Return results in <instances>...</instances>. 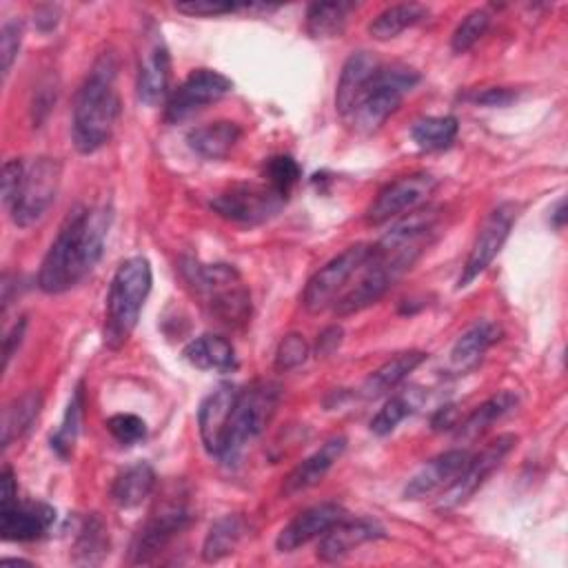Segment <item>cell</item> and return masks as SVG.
<instances>
[{"mask_svg": "<svg viewBox=\"0 0 568 568\" xmlns=\"http://www.w3.org/2000/svg\"><path fill=\"white\" fill-rule=\"evenodd\" d=\"M242 138V126L231 120H215L189 131L186 142L204 160H222Z\"/></svg>", "mask_w": 568, "mask_h": 568, "instance_id": "cb8c5ba5", "label": "cell"}, {"mask_svg": "<svg viewBox=\"0 0 568 568\" xmlns=\"http://www.w3.org/2000/svg\"><path fill=\"white\" fill-rule=\"evenodd\" d=\"M488 24H490V13L486 9H473L455 27L450 36V49L455 53H466L486 33Z\"/></svg>", "mask_w": 568, "mask_h": 568, "instance_id": "74e56055", "label": "cell"}, {"mask_svg": "<svg viewBox=\"0 0 568 568\" xmlns=\"http://www.w3.org/2000/svg\"><path fill=\"white\" fill-rule=\"evenodd\" d=\"M342 335H344L342 326L324 328L320 339H317V355H328L331 351H335L339 346V342H342Z\"/></svg>", "mask_w": 568, "mask_h": 568, "instance_id": "7dc6e473", "label": "cell"}, {"mask_svg": "<svg viewBox=\"0 0 568 568\" xmlns=\"http://www.w3.org/2000/svg\"><path fill=\"white\" fill-rule=\"evenodd\" d=\"M459 131L455 115H426L413 122L410 138L422 151H442L448 149Z\"/></svg>", "mask_w": 568, "mask_h": 568, "instance_id": "e575fe53", "label": "cell"}, {"mask_svg": "<svg viewBox=\"0 0 568 568\" xmlns=\"http://www.w3.org/2000/svg\"><path fill=\"white\" fill-rule=\"evenodd\" d=\"M38 16L40 18H36V22L40 24V29H53L55 27V22H58V9H53V7H42L40 11H38Z\"/></svg>", "mask_w": 568, "mask_h": 568, "instance_id": "c3c4849f", "label": "cell"}, {"mask_svg": "<svg viewBox=\"0 0 568 568\" xmlns=\"http://www.w3.org/2000/svg\"><path fill=\"white\" fill-rule=\"evenodd\" d=\"M244 530H246V519L240 513L222 515L220 519H215L204 537L202 559L206 564H213L231 555L240 544V539L244 537Z\"/></svg>", "mask_w": 568, "mask_h": 568, "instance_id": "f1b7e54d", "label": "cell"}, {"mask_svg": "<svg viewBox=\"0 0 568 568\" xmlns=\"http://www.w3.org/2000/svg\"><path fill=\"white\" fill-rule=\"evenodd\" d=\"M231 91L233 82L224 73L213 69H195L171 91L164 106V120L169 124H178L206 104L222 100Z\"/></svg>", "mask_w": 568, "mask_h": 568, "instance_id": "5bb4252c", "label": "cell"}, {"mask_svg": "<svg viewBox=\"0 0 568 568\" xmlns=\"http://www.w3.org/2000/svg\"><path fill=\"white\" fill-rule=\"evenodd\" d=\"M153 284L151 264L142 255L126 257L113 273L109 295H106V313H104V346L111 351L122 348L133 328L138 326L140 311L144 300L149 297Z\"/></svg>", "mask_w": 568, "mask_h": 568, "instance_id": "277c9868", "label": "cell"}, {"mask_svg": "<svg viewBox=\"0 0 568 568\" xmlns=\"http://www.w3.org/2000/svg\"><path fill=\"white\" fill-rule=\"evenodd\" d=\"M62 180V164L55 158H36L27 164L22 186L9 206L11 220L20 229H29L44 217L49 206L55 202Z\"/></svg>", "mask_w": 568, "mask_h": 568, "instance_id": "9c48e42d", "label": "cell"}, {"mask_svg": "<svg viewBox=\"0 0 568 568\" xmlns=\"http://www.w3.org/2000/svg\"><path fill=\"white\" fill-rule=\"evenodd\" d=\"M262 175H264L266 184H271L273 189H277L284 195H291L293 186L302 178V169L291 155H273L264 162Z\"/></svg>", "mask_w": 568, "mask_h": 568, "instance_id": "8d00e7d4", "label": "cell"}, {"mask_svg": "<svg viewBox=\"0 0 568 568\" xmlns=\"http://www.w3.org/2000/svg\"><path fill=\"white\" fill-rule=\"evenodd\" d=\"M386 532L384 528L373 519H342L335 526H331L317 544V559L324 564H335L344 559L348 552H353L357 546L382 539Z\"/></svg>", "mask_w": 568, "mask_h": 568, "instance_id": "ffe728a7", "label": "cell"}, {"mask_svg": "<svg viewBox=\"0 0 568 568\" xmlns=\"http://www.w3.org/2000/svg\"><path fill=\"white\" fill-rule=\"evenodd\" d=\"M348 439L344 435H335L326 439L317 450H313L306 459H302L286 477L282 484V495L293 497L297 493H304L320 484L324 475L333 468V464L344 455Z\"/></svg>", "mask_w": 568, "mask_h": 568, "instance_id": "44dd1931", "label": "cell"}, {"mask_svg": "<svg viewBox=\"0 0 568 568\" xmlns=\"http://www.w3.org/2000/svg\"><path fill=\"white\" fill-rule=\"evenodd\" d=\"M82 415H84V388L82 384H78L69 397L60 426L51 435V450L64 462L73 455V448L82 428Z\"/></svg>", "mask_w": 568, "mask_h": 568, "instance_id": "836d02e7", "label": "cell"}, {"mask_svg": "<svg viewBox=\"0 0 568 568\" xmlns=\"http://www.w3.org/2000/svg\"><path fill=\"white\" fill-rule=\"evenodd\" d=\"M470 102L475 104H484V106H506L510 104L517 93L508 87H488V89H481V91H475L470 95H466Z\"/></svg>", "mask_w": 568, "mask_h": 568, "instance_id": "ee69618b", "label": "cell"}, {"mask_svg": "<svg viewBox=\"0 0 568 568\" xmlns=\"http://www.w3.org/2000/svg\"><path fill=\"white\" fill-rule=\"evenodd\" d=\"M371 253V244L357 242L328 260L320 271L311 275L304 286L302 304L308 313H322L333 306L346 291L348 282L359 275Z\"/></svg>", "mask_w": 568, "mask_h": 568, "instance_id": "ba28073f", "label": "cell"}, {"mask_svg": "<svg viewBox=\"0 0 568 568\" xmlns=\"http://www.w3.org/2000/svg\"><path fill=\"white\" fill-rule=\"evenodd\" d=\"M40 408H42V395L38 390H27L4 406L2 448H9L16 439H20L31 428V424L40 415Z\"/></svg>", "mask_w": 568, "mask_h": 568, "instance_id": "f546056e", "label": "cell"}, {"mask_svg": "<svg viewBox=\"0 0 568 568\" xmlns=\"http://www.w3.org/2000/svg\"><path fill=\"white\" fill-rule=\"evenodd\" d=\"M155 470L149 462H135L129 464L124 470H120L111 484V499L120 508H135L146 497H151L155 488Z\"/></svg>", "mask_w": 568, "mask_h": 568, "instance_id": "4316f807", "label": "cell"}, {"mask_svg": "<svg viewBox=\"0 0 568 568\" xmlns=\"http://www.w3.org/2000/svg\"><path fill=\"white\" fill-rule=\"evenodd\" d=\"M171 82V55L155 22H146L140 36L138 51V100L146 106H155L166 93Z\"/></svg>", "mask_w": 568, "mask_h": 568, "instance_id": "4fadbf2b", "label": "cell"}, {"mask_svg": "<svg viewBox=\"0 0 568 568\" xmlns=\"http://www.w3.org/2000/svg\"><path fill=\"white\" fill-rule=\"evenodd\" d=\"M346 517V508L335 501H322L297 513L277 535L275 548L280 552H293L300 546L322 537L331 526Z\"/></svg>", "mask_w": 568, "mask_h": 568, "instance_id": "e0dca14e", "label": "cell"}, {"mask_svg": "<svg viewBox=\"0 0 568 568\" xmlns=\"http://www.w3.org/2000/svg\"><path fill=\"white\" fill-rule=\"evenodd\" d=\"M237 386L231 382L220 384L215 390H211L197 410V428H200V439L204 444V450L211 457H217L222 450V439L224 430L229 424V415L233 410L235 397H237Z\"/></svg>", "mask_w": 568, "mask_h": 568, "instance_id": "d6986e66", "label": "cell"}, {"mask_svg": "<svg viewBox=\"0 0 568 568\" xmlns=\"http://www.w3.org/2000/svg\"><path fill=\"white\" fill-rule=\"evenodd\" d=\"M517 442H519L517 435L504 433V435H497L493 442H488L477 455H470L457 481L442 495V508H457L466 504L488 481V477L504 464V459L513 453Z\"/></svg>", "mask_w": 568, "mask_h": 568, "instance_id": "9a60e30c", "label": "cell"}, {"mask_svg": "<svg viewBox=\"0 0 568 568\" xmlns=\"http://www.w3.org/2000/svg\"><path fill=\"white\" fill-rule=\"evenodd\" d=\"M428 16V9L424 4L417 2H399V4H390L384 11H379L371 24H368V33L375 40H393L397 38L402 31L415 27L417 22H422Z\"/></svg>", "mask_w": 568, "mask_h": 568, "instance_id": "4dcf8cb0", "label": "cell"}, {"mask_svg": "<svg viewBox=\"0 0 568 568\" xmlns=\"http://www.w3.org/2000/svg\"><path fill=\"white\" fill-rule=\"evenodd\" d=\"M111 226L109 206H75L42 257L38 286L49 295L80 284L100 262Z\"/></svg>", "mask_w": 568, "mask_h": 568, "instance_id": "6da1fadb", "label": "cell"}, {"mask_svg": "<svg viewBox=\"0 0 568 568\" xmlns=\"http://www.w3.org/2000/svg\"><path fill=\"white\" fill-rule=\"evenodd\" d=\"M382 67V60L371 51H355L342 67L337 89H335V109L342 118H348L357 100L371 84L373 75Z\"/></svg>", "mask_w": 568, "mask_h": 568, "instance_id": "7402d4cb", "label": "cell"}, {"mask_svg": "<svg viewBox=\"0 0 568 568\" xmlns=\"http://www.w3.org/2000/svg\"><path fill=\"white\" fill-rule=\"evenodd\" d=\"M24 328H27V320L20 317V320L7 331L4 339H2V359H4V368L9 366L13 353L18 351V346H20V342H22V337H24Z\"/></svg>", "mask_w": 568, "mask_h": 568, "instance_id": "f6af8a7d", "label": "cell"}, {"mask_svg": "<svg viewBox=\"0 0 568 568\" xmlns=\"http://www.w3.org/2000/svg\"><path fill=\"white\" fill-rule=\"evenodd\" d=\"M22 33H24V27H22V20L18 18H9L2 22V29H0V58H2V78L7 80L11 67H13V60L18 55V49H20V42H22Z\"/></svg>", "mask_w": 568, "mask_h": 568, "instance_id": "60d3db41", "label": "cell"}, {"mask_svg": "<svg viewBox=\"0 0 568 568\" xmlns=\"http://www.w3.org/2000/svg\"><path fill=\"white\" fill-rule=\"evenodd\" d=\"M286 202L288 195L266 182H240L217 193L211 200V209L235 224H262L275 217Z\"/></svg>", "mask_w": 568, "mask_h": 568, "instance_id": "30bf717a", "label": "cell"}, {"mask_svg": "<svg viewBox=\"0 0 568 568\" xmlns=\"http://www.w3.org/2000/svg\"><path fill=\"white\" fill-rule=\"evenodd\" d=\"M24 171H27V164L18 158H11L4 162L2 166V204L9 209L22 186V180H24Z\"/></svg>", "mask_w": 568, "mask_h": 568, "instance_id": "7bdbcfd3", "label": "cell"}, {"mask_svg": "<svg viewBox=\"0 0 568 568\" xmlns=\"http://www.w3.org/2000/svg\"><path fill=\"white\" fill-rule=\"evenodd\" d=\"M282 388L271 379H255L237 390L233 410L222 439V450L217 455L224 464H237L251 442H255L268 422L273 419L280 404Z\"/></svg>", "mask_w": 568, "mask_h": 568, "instance_id": "5b68a950", "label": "cell"}, {"mask_svg": "<svg viewBox=\"0 0 568 568\" xmlns=\"http://www.w3.org/2000/svg\"><path fill=\"white\" fill-rule=\"evenodd\" d=\"M106 430L122 446H133L146 437V422L133 413H115L106 419Z\"/></svg>", "mask_w": 568, "mask_h": 568, "instance_id": "f35d334b", "label": "cell"}, {"mask_svg": "<svg viewBox=\"0 0 568 568\" xmlns=\"http://www.w3.org/2000/svg\"><path fill=\"white\" fill-rule=\"evenodd\" d=\"M180 273L213 317L226 326H242L251 315V293L235 266L204 264L193 257L180 260Z\"/></svg>", "mask_w": 568, "mask_h": 568, "instance_id": "3957f363", "label": "cell"}, {"mask_svg": "<svg viewBox=\"0 0 568 568\" xmlns=\"http://www.w3.org/2000/svg\"><path fill=\"white\" fill-rule=\"evenodd\" d=\"M457 408L453 404H446L442 408H437V413L433 415L430 419V428L435 433H442V430H453L457 426Z\"/></svg>", "mask_w": 568, "mask_h": 568, "instance_id": "bcb514c9", "label": "cell"}, {"mask_svg": "<svg viewBox=\"0 0 568 568\" xmlns=\"http://www.w3.org/2000/svg\"><path fill=\"white\" fill-rule=\"evenodd\" d=\"M422 402V390L417 386H408L386 399V404L375 413L371 419V433L377 437H384L393 433L408 415L417 410Z\"/></svg>", "mask_w": 568, "mask_h": 568, "instance_id": "d6a6232c", "label": "cell"}, {"mask_svg": "<svg viewBox=\"0 0 568 568\" xmlns=\"http://www.w3.org/2000/svg\"><path fill=\"white\" fill-rule=\"evenodd\" d=\"M550 222H552L555 229H561V226H564V222H566V202H564V200H559V202L555 204V209H552V213H550Z\"/></svg>", "mask_w": 568, "mask_h": 568, "instance_id": "681fc988", "label": "cell"}, {"mask_svg": "<svg viewBox=\"0 0 568 568\" xmlns=\"http://www.w3.org/2000/svg\"><path fill=\"white\" fill-rule=\"evenodd\" d=\"M355 2H315L306 11V31L311 38L324 40L335 38L344 31L351 11H355Z\"/></svg>", "mask_w": 568, "mask_h": 568, "instance_id": "1f68e13d", "label": "cell"}, {"mask_svg": "<svg viewBox=\"0 0 568 568\" xmlns=\"http://www.w3.org/2000/svg\"><path fill=\"white\" fill-rule=\"evenodd\" d=\"M419 82V73L406 64H382L371 84L346 118L355 131L375 133L402 104L404 95Z\"/></svg>", "mask_w": 568, "mask_h": 568, "instance_id": "8992f818", "label": "cell"}, {"mask_svg": "<svg viewBox=\"0 0 568 568\" xmlns=\"http://www.w3.org/2000/svg\"><path fill=\"white\" fill-rule=\"evenodd\" d=\"M115 78L118 58L113 51H104L95 58L75 93L71 135L80 153H95L113 135L120 118Z\"/></svg>", "mask_w": 568, "mask_h": 568, "instance_id": "7a4b0ae2", "label": "cell"}, {"mask_svg": "<svg viewBox=\"0 0 568 568\" xmlns=\"http://www.w3.org/2000/svg\"><path fill=\"white\" fill-rule=\"evenodd\" d=\"M109 552V530L104 521L91 513L87 515L75 532V561L98 564Z\"/></svg>", "mask_w": 568, "mask_h": 568, "instance_id": "d590c367", "label": "cell"}, {"mask_svg": "<svg viewBox=\"0 0 568 568\" xmlns=\"http://www.w3.org/2000/svg\"><path fill=\"white\" fill-rule=\"evenodd\" d=\"M501 337V328L490 320H479L468 326L450 348V366L457 373L475 368L486 351Z\"/></svg>", "mask_w": 568, "mask_h": 568, "instance_id": "603a6c76", "label": "cell"}, {"mask_svg": "<svg viewBox=\"0 0 568 568\" xmlns=\"http://www.w3.org/2000/svg\"><path fill=\"white\" fill-rule=\"evenodd\" d=\"M426 359V353L424 351H406V353H399L395 355L393 359L384 362L377 371H373L366 382L362 384L359 393L362 397L366 399H375L379 395H386L388 390L397 388L406 377L408 373H413L422 362Z\"/></svg>", "mask_w": 568, "mask_h": 568, "instance_id": "83f0119b", "label": "cell"}, {"mask_svg": "<svg viewBox=\"0 0 568 568\" xmlns=\"http://www.w3.org/2000/svg\"><path fill=\"white\" fill-rule=\"evenodd\" d=\"M519 404V395L515 390H499L490 395L486 402H481L464 422L455 426V439L457 442H475L481 437L495 422L506 417L510 410H515Z\"/></svg>", "mask_w": 568, "mask_h": 568, "instance_id": "d4e9b609", "label": "cell"}, {"mask_svg": "<svg viewBox=\"0 0 568 568\" xmlns=\"http://www.w3.org/2000/svg\"><path fill=\"white\" fill-rule=\"evenodd\" d=\"M308 357V344L304 335L300 333H288L280 339L277 351H275V368L277 371H291L297 368L306 362Z\"/></svg>", "mask_w": 568, "mask_h": 568, "instance_id": "ab89813d", "label": "cell"}, {"mask_svg": "<svg viewBox=\"0 0 568 568\" xmlns=\"http://www.w3.org/2000/svg\"><path fill=\"white\" fill-rule=\"evenodd\" d=\"M470 459V453L466 448H450L426 464L419 466V470L406 481L404 497L406 499H424L430 495H444L462 475Z\"/></svg>", "mask_w": 568, "mask_h": 568, "instance_id": "2e32d148", "label": "cell"}, {"mask_svg": "<svg viewBox=\"0 0 568 568\" xmlns=\"http://www.w3.org/2000/svg\"><path fill=\"white\" fill-rule=\"evenodd\" d=\"M435 189H437V178H433L426 171L402 175L388 182L375 195V200L366 209V222L373 226H379L415 209H422V204H426V200L435 193Z\"/></svg>", "mask_w": 568, "mask_h": 568, "instance_id": "7c38bea8", "label": "cell"}, {"mask_svg": "<svg viewBox=\"0 0 568 568\" xmlns=\"http://www.w3.org/2000/svg\"><path fill=\"white\" fill-rule=\"evenodd\" d=\"M55 521V510L42 501L0 504V535L4 541H33Z\"/></svg>", "mask_w": 568, "mask_h": 568, "instance_id": "ac0fdd59", "label": "cell"}, {"mask_svg": "<svg viewBox=\"0 0 568 568\" xmlns=\"http://www.w3.org/2000/svg\"><path fill=\"white\" fill-rule=\"evenodd\" d=\"M175 9L186 16H224L242 9H253V4H237V2H220V0H191L178 2Z\"/></svg>", "mask_w": 568, "mask_h": 568, "instance_id": "b9f144b4", "label": "cell"}, {"mask_svg": "<svg viewBox=\"0 0 568 568\" xmlns=\"http://www.w3.org/2000/svg\"><path fill=\"white\" fill-rule=\"evenodd\" d=\"M191 521H193V510L189 506L186 495L178 490L166 495L133 535V541L129 548V561L133 566L151 564L171 544L173 537H178L182 530L189 528Z\"/></svg>", "mask_w": 568, "mask_h": 568, "instance_id": "52a82bcc", "label": "cell"}, {"mask_svg": "<svg viewBox=\"0 0 568 568\" xmlns=\"http://www.w3.org/2000/svg\"><path fill=\"white\" fill-rule=\"evenodd\" d=\"M182 357L200 371L229 373V371L237 368V357H235L233 344L224 335H215V333H204V335L191 339L184 346Z\"/></svg>", "mask_w": 568, "mask_h": 568, "instance_id": "484cf974", "label": "cell"}, {"mask_svg": "<svg viewBox=\"0 0 568 568\" xmlns=\"http://www.w3.org/2000/svg\"><path fill=\"white\" fill-rule=\"evenodd\" d=\"M517 215H519V204H515V202H501L486 215V220L481 222L477 237L468 251V257L462 266L457 288H466L493 264V260L506 244V240L513 231V224L517 222Z\"/></svg>", "mask_w": 568, "mask_h": 568, "instance_id": "8fae6325", "label": "cell"}]
</instances>
